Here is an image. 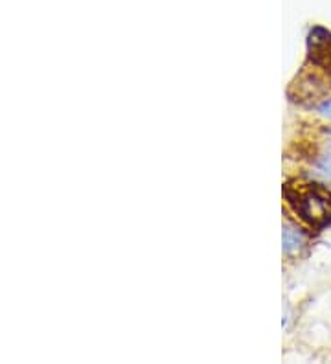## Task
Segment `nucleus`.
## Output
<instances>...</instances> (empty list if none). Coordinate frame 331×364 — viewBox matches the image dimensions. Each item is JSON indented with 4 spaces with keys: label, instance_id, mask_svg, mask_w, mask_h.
<instances>
[{
    "label": "nucleus",
    "instance_id": "3",
    "mask_svg": "<svg viewBox=\"0 0 331 364\" xmlns=\"http://www.w3.org/2000/svg\"><path fill=\"white\" fill-rule=\"evenodd\" d=\"M306 245V234L295 224L285 223L282 230V248L285 254H295Z\"/></svg>",
    "mask_w": 331,
    "mask_h": 364
},
{
    "label": "nucleus",
    "instance_id": "4",
    "mask_svg": "<svg viewBox=\"0 0 331 364\" xmlns=\"http://www.w3.org/2000/svg\"><path fill=\"white\" fill-rule=\"evenodd\" d=\"M315 168H317L318 175L324 177L326 180H331V153L318 156L317 162H315Z\"/></svg>",
    "mask_w": 331,
    "mask_h": 364
},
{
    "label": "nucleus",
    "instance_id": "5",
    "mask_svg": "<svg viewBox=\"0 0 331 364\" xmlns=\"http://www.w3.org/2000/svg\"><path fill=\"white\" fill-rule=\"evenodd\" d=\"M317 112L320 114L322 118H326V120H331V97H326V100H322L320 103L317 105Z\"/></svg>",
    "mask_w": 331,
    "mask_h": 364
},
{
    "label": "nucleus",
    "instance_id": "1",
    "mask_svg": "<svg viewBox=\"0 0 331 364\" xmlns=\"http://www.w3.org/2000/svg\"><path fill=\"white\" fill-rule=\"evenodd\" d=\"M283 195L295 214L307 227L324 230L331 224V191L318 184H288L283 186Z\"/></svg>",
    "mask_w": 331,
    "mask_h": 364
},
{
    "label": "nucleus",
    "instance_id": "6",
    "mask_svg": "<svg viewBox=\"0 0 331 364\" xmlns=\"http://www.w3.org/2000/svg\"><path fill=\"white\" fill-rule=\"evenodd\" d=\"M330 138H331V131H330Z\"/></svg>",
    "mask_w": 331,
    "mask_h": 364
},
{
    "label": "nucleus",
    "instance_id": "2",
    "mask_svg": "<svg viewBox=\"0 0 331 364\" xmlns=\"http://www.w3.org/2000/svg\"><path fill=\"white\" fill-rule=\"evenodd\" d=\"M307 58L315 67L331 74V32L315 26L307 35Z\"/></svg>",
    "mask_w": 331,
    "mask_h": 364
}]
</instances>
